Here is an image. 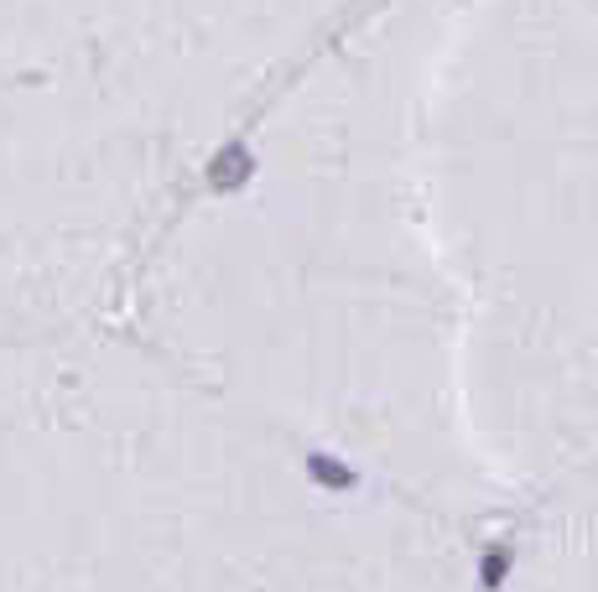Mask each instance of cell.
I'll list each match as a JSON object with an SVG mask.
<instances>
[{
	"label": "cell",
	"mask_w": 598,
	"mask_h": 592,
	"mask_svg": "<svg viewBox=\"0 0 598 592\" xmlns=\"http://www.w3.org/2000/svg\"><path fill=\"white\" fill-rule=\"evenodd\" d=\"M0 592H463L401 536L297 520L266 499L63 509L0 525Z\"/></svg>",
	"instance_id": "1"
}]
</instances>
